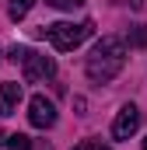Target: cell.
<instances>
[{"mask_svg":"<svg viewBox=\"0 0 147 150\" xmlns=\"http://www.w3.org/2000/svg\"><path fill=\"white\" fill-rule=\"evenodd\" d=\"M123 67H126V45H123V38H116V35H105L91 49V56L84 63V70H88V77L95 84H109L112 77H119Z\"/></svg>","mask_w":147,"mask_h":150,"instance_id":"cell-1","label":"cell"},{"mask_svg":"<svg viewBox=\"0 0 147 150\" xmlns=\"http://www.w3.org/2000/svg\"><path fill=\"white\" fill-rule=\"evenodd\" d=\"M42 32L49 35L53 49H60V52H70V49H77L84 38H91V35H95V21H91V18H88V21H81V25L56 21V25H46Z\"/></svg>","mask_w":147,"mask_h":150,"instance_id":"cell-2","label":"cell"},{"mask_svg":"<svg viewBox=\"0 0 147 150\" xmlns=\"http://www.w3.org/2000/svg\"><path fill=\"white\" fill-rule=\"evenodd\" d=\"M11 59H14V63H21V70H25V80H28V84L46 80V77L56 74V63H53L49 56L32 52V49H25V45H14V49H11Z\"/></svg>","mask_w":147,"mask_h":150,"instance_id":"cell-3","label":"cell"},{"mask_svg":"<svg viewBox=\"0 0 147 150\" xmlns=\"http://www.w3.org/2000/svg\"><path fill=\"white\" fill-rule=\"evenodd\" d=\"M28 122H32L35 129H49V126L56 122V105H53L46 94H35V98L28 101Z\"/></svg>","mask_w":147,"mask_h":150,"instance_id":"cell-4","label":"cell"},{"mask_svg":"<svg viewBox=\"0 0 147 150\" xmlns=\"http://www.w3.org/2000/svg\"><path fill=\"white\" fill-rule=\"evenodd\" d=\"M137 129H140V108L137 105H123L119 115H116V122H112V136L116 140H130Z\"/></svg>","mask_w":147,"mask_h":150,"instance_id":"cell-5","label":"cell"},{"mask_svg":"<svg viewBox=\"0 0 147 150\" xmlns=\"http://www.w3.org/2000/svg\"><path fill=\"white\" fill-rule=\"evenodd\" d=\"M18 101H21V84H18V80L0 84V115H14Z\"/></svg>","mask_w":147,"mask_h":150,"instance_id":"cell-6","label":"cell"},{"mask_svg":"<svg viewBox=\"0 0 147 150\" xmlns=\"http://www.w3.org/2000/svg\"><path fill=\"white\" fill-rule=\"evenodd\" d=\"M32 7H35V0H11V11L7 14H11V21H21Z\"/></svg>","mask_w":147,"mask_h":150,"instance_id":"cell-7","label":"cell"},{"mask_svg":"<svg viewBox=\"0 0 147 150\" xmlns=\"http://www.w3.org/2000/svg\"><path fill=\"white\" fill-rule=\"evenodd\" d=\"M7 150H32V140H28L25 133H14V136L7 140Z\"/></svg>","mask_w":147,"mask_h":150,"instance_id":"cell-8","label":"cell"},{"mask_svg":"<svg viewBox=\"0 0 147 150\" xmlns=\"http://www.w3.org/2000/svg\"><path fill=\"white\" fill-rule=\"evenodd\" d=\"M130 42H133V45H147V25H137V28L130 32Z\"/></svg>","mask_w":147,"mask_h":150,"instance_id":"cell-9","label":"cell"},{"mask_svg":"<svg viewBox=\"0 0 147 150\" xmlns=\"http://www.w3.org/2000/svg\"><path fill=\"white\" fill-rule=\"evenodd\" d=\"M46 4H53V7H63V11H74V7H81L84 0H46Z\"/></svg>","mask_w":147,"mask_h":150,"instance_id":"cell-10","label":"cell"},{"mask_svg":"<svg viewBox=\"0 0 147 150\" xmlns=\"http://www.w3.org/2000/svg\"><path fill=\"white\" fill-rule=\"evenodd\" d=\"M74 150H98V143H95V140H84L81 147H74Z\"/></svg>","mask_w":147,"mask_h":150,"instance_id":"cell-11","label":"cell"},{"mask_svg":"<svg viewBox=\"0 0 147 150\" xmlns=\"http://www.w3.org/2000/svg\"><path fill=\"white\" fill-rule=\"evenodd\" d=\"M144 150H147V140H144Z\"/></svg>","mask_w":147,"mask_h":150,"instance_id":"cell-12","label":"cell"},{"mask_svg":"<svg viewBox=\"0 0 147 150\" xmlns=\"http://www.w3.org/2000/svg\"><path fill=\"white\" fill-rule=\"evenodd\" d=\"M98 150H105V147H98Z\"/></svg>","mask_w":147,"mask_h":150,"instance_id":"cell-13","label":"cell"}]
</instances>
